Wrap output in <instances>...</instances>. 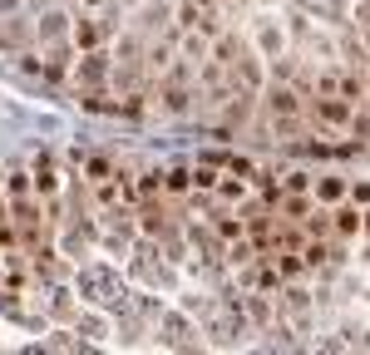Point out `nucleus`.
I'll return each instance as SVG.
<instances>
[{
  "label": "nucleus",
  "instance_id": "b1692460",
  "mask_svg": "<svg viewBox=\"0 0 370 355\" xmlns=\"http://www.w3.org/2000/svg\"><path fill=\"white\" fill-rule=\"evenodd\" d=\"M346 198H351V203H360V207H365V203H370V183H355V188H351V193H346Z\"/></svg>",
  "mask_w": 370,
  "mask_h": 355
},
{
  "label": "nucleus",
  "instance_id": "bb28decb",
  "mask_svg": "<svg viewBox=\"0 0 370 355\" xmlns=\"http://www.w3.org/2000/svg\"><path fill=\"white\" fill-rule=\"evenodd\" d=\"M0 10H15V0H0Z\"/></svg>",
  "mask_w": 370,
  "mask_h": 355
},
{
  "label": "nucleus",
  "instance_id": "9d476101",
  "mask_svg": "<svg viewBox=\"0 0 370 355\" xmlns=\"http://www.w3.org/2000/svg\"><path fill=\"white\" fill-rule=\"evenodd\" d=\"M158 193H163V173H143V178H138V198L148 203V198H158Z\"/></svg>",
  "mask_w": 370,
  "mask_h": 355
},
{
  "label": "nucleus",
  "instance_id": "9b49d317",
  "mask_svg": "<svg viewBox=\"0 0 370 355\" xmlns=\"http://www.w3.org/2000/svg\"><path fill=\"white\" fill-rule=\"evenodd\" d=\"M346 134H351L355 143H365V139H370V113H351V124H346Z\"/></svg>",
  "mask_w": 370,
  "mask_h": 355
},
{
  "label": "nucleus",
  "instance_id": "ddd939ff",
  "mask_svg": "<svg viewBox=\"0 0 370 355\" xmlns=\"http://www.w3.org/2000/svg\"><path fill=\"white\" fill-rule=\"evenodd\" d=\"M183 59H198V65H202V59H207V40H202V35H188V45H183Z\"/></svg>",
  "mask_w": 370,
  "mask_h": 355
},
{
  "label": "nucleus",
  "instance_id": "6ab92c4d",
  "mask_svg": "<svg viewBox=\"0 0 370 355\" xmlns=\"http://www.w3.org/2000/svg\"><path fill=\"white\" fill-rule=\"evenodd\" d=\"M306 188H311L306 173H287V183H282V193H306Z\"/></svg>",
  "mask_w": 370,
  "mask_h": 355
},
{
  "label": "nucleus",
  "instance_id": "f8f14e48",
  "mask_svg": "<svg viewBox=\"0 0 370 355\" xmlns=\"http://www.w3.org/2000/svg\"><path fill=\"white\" fill-rule=\"evenodd\" d=\"M301 222H306L311 237H326V232H331V212H321V207H316V217H301Z\"/></svg>",
  "mask_w": 370,
  "mask_h": 355
},
{
  "label": "nucleus",
  "instance_id": "2eb2a0df",
  "mask_svg": "<svg viewBox=\"0 0 370 355\" xmlns=\"http://www.w3.org/2000/svg\"><path fill=\"white\" fill-rule=\"evenodd\" d=\"M193 188L213 193V188H218V173H213V168H193Z\"/></svg>",
  "mask_w": 370,
  "mask_h": 355
},
{
  "label": "nucleus",
  "instance_id": "4468645a",
  "mask_svg": "<svg viewBox=\"0 0 370 355\" xmlns=\"http://www.w3.org/2000/svg\"><path fill=\"white\" fill-rule=\"evenodd\" d=\"M84 173H89V183H104V178H109L114 168H109V158H89V163H84Z\"/></svg>",
  "mask_w": 370,
  "mask_h": 355
},
{
  "label": "nucleus",
  "instance_id": "7ed1b4c3",
  "mask_svg": "<svg viewBox=\"0 0 370 355\" xmlns=\"http://www.w3.org/2000/svg\"><path fill=\"white\" fill-rule=\"evenodd\" d=\"M30 183H35V193H40V198H55L60 173H55V158H49V153H40V158L30 163Z\"/></svg>",
  "mask_w": 370,
  "mask_h": 355
},
{
  "label": "nucleus",
  "instance_id": "39448f33",
  "mask_svg": "<svg viewBox=\"0 0 370 355\" xmlns=\"http://www.w3.org/2000/svg\"><path fill=\"white\" fill-rule=\"evenodd\" d=\"M104 74H109V54L84 49V59H79V84H99Z\"/></svg>",
  "mask_w": 370,
  "mask_h": 355
},
{
  "label": "nucleus",
  "instance_id": "f03ea898",
  "mask_svg": "<svg viewBox=\"0 0 370 355\" xmlns=\"http://www.w3.org/2000/svg\"><path fill=\"white\" fill-rule=\"evenodd\" d=\"M351 113H355V104L341 99V94H316V99H311V118H321L326 129H346Z\"/></svg>",
  "mask_w": 370,
  "mask_h": 355
},
{
  "label": "nucleus",
  "instance_id": "a211bd4d",
  "mask_svg": "<svg viewBox=\"0 0 370 355\" xmlns=\"http://www.w3.org/2000/svg\"><path fill=\"white\" fill-rule=\"evenodd\" d=\"M316 94H341V74H336V70H326L321 79H316Z\"/></svg>",
  "mask_w": 370,
  "mask_h": 355
},
{
  "label": "nucleus",
  "instance_id": "423d86ee",
  "mask_svg": "<svg viewBox=\"0 0 370 355\" xmlns=\"http://www.w3.org/2000/svg\"><path fill=\"white\" fill-rule=\"evenodd\" d=\"M331 227H336L341 237H355V232L365 227V212H360V203H351V207H336V212H331Z\"/></svg>",
  "mask_w": 370,
  "mask_h": 355
},
{
  "label": "nucleus",
  "instance_id": "20e7f679",
  "mask_svg": "<svg viewBox=\"0 0 370 355\" xmlns=\"http://www.w3.org/2000/svg\"><path fill=\"white\" fill-rule=\"evenodd\" d=\"M99 40H104V25H99L94 15H79L74 30H70V45H74V49H99Z\"/></svg>",
  "mask_w": 370,
  "mask_h": 355
},
{
  "label": "nucleus",
  "instance_id": "f3484780",
  "mask_svg": "<svg viewBox=\"0 0 370 355\" xmlns=\"http://www.w3.org/2000/svg\"><path fill=\"white\" fill-rule=\"evenodd\" d=\"M218 232L227 237V242H237V237L247 232V222H242V217H237V222H232V217H218Z\"/></svg>",
  "mask_w": 370,
  "mask_h": 355
},
{
  "label": "nucleus",
  "instance_id": "393cba45",
  "mask_svg": "<svg viewBox=\"0 0 370 355\" xmlns=\"http://www.w3.org/2000/svg\"><path fill=\"white\" fill-rule=\"evenodd\" d=\"M193 6H198V10H213V6H218V0H193Z\"/></svg>",
  "mask_w": 370,
  "mask_h": 355
},
{
  "label": "nucleus",
  "instance_id": "5701e85b",
  "mask_svg": "<svg viewBox=\"0 0 370 355\" xmlns=\"http://www.w3.org/2000/svg\"><path fill=\"white\" fill-rule=\"evenodd\" d=\"M40 35H45V40H49V35H65V15H49V20H45V30H40Z\"/></svg>",
  "mask_w": 370,
  "mask_h": 355
},
{
  "label": "nucleus",
  "instance_id": "f257e3e1",
  "mask_svg": "<svg viewBox=\"0 0 370 355\" xmlns=\"http://www.w3.org/2000/svg\"><path fill=\"white\" fill-rule=\"evenodd\" d=\"M267 109H272V118H277L282 134H296V129H301V94H296V89L272 84V89H267Z\"/></svg>",
  "mask_w": 370,
  "mask_h": 355
},
{
  "label": "nucleus",
  "instance_id": "a878e982",
  "mask_svg": "<svg viewBox=\"0 0 370 355\" xmlns=\"http://www.w3.org/2000/svg\"><path fill=\"white\" fill-rule=\"evenodd\" d=\"M99 6H104V0H84V10H99Z\"/></svg>",
  "mask_w": 370,
  "mask_h": 355
},
{
  "label": "nucleus",
  "instance_id": "0eeeda50",
  "mask_svg": "<svg viewBox=\"0 0 370 355\" xmlns=\"http://www.w3.org/2000/svg\"><path fill=\"white\" fill-rule=\"evenodd\" d=\"M311 193H316V203H341L346 193H351V183H346V178H316V183H311Z\"/></svg>",
  "mask_w": 370,
  "mask_h": 355
},
{
  "label": "nucleus",
  "instance_id": "aec40b11",
  "mask_svg": "<svg viewBox=\"0 0 370 355\" xmlns=\"http://www.w3.org/2000/svg\"><path fill=\"white\" fill-rule=\"evenodd\" d=\"M30 188H35V183H30V178H25V173H10V198H15V203H20V198H25Z\"/></svg>",
  "mask_w": 370,
  "mask_h": 355
},
{
  "label": "nucleus",
  "instance_id": "cd10ccee",
  "mask_svg": "<svg viewBox=\"0 0 370 355\" xmlns=\"http://www.w3.org/2000/svg\"><path fill=\"white\" fill-rule=\"evenodd\" d=\"M365 232H370V212H365Z\"/></svg>",
  "mask_w": 370,
  "mask_h": 355
},
{
  "label": "nucleus",
  "instance_id": "6e6552de",
  "mask_svg": "<svg viewBox=\"0 0 370 355\" xmlns=\"http://www.w3.org/2000/svg\"><path fill=\"white\" fill-rule=\"evenodd\" d=\"M188 188H193V173H188V168H168V173H163V193L178 198V193H188Z\"/></svg>",
  "mask_w": 370,
  "mask_h": 355
},
{
  "label": "nucleus",
  "instance_id": "dca6fc26",
  "mask_svg": "<svg viewBox=\"0 0 370 355\" xmlns=\"http://www.w3.org/2000/svg\"><path fill=\"white\" fill-rule=\"evenodd\" d=\"M232 178H237V173H232ZM213 193L232 203V198H242V193H247V183H242V178H237V183H223V178H218V188H213Z\"/></svg>",
  "mask_w": 370,
  "mask_h": 355
},
{
  "label": "nucleus",
  "instance_id": "1a4fd4ad",
  "mask_svg": "<svg viewBox=\"0 0 370 355\" xmlns=\"http://www.w3.org/2000/svg\"><path fill=\"white\" fill-rule=\"evenodd\" d=\"M257 40H262V54H267V59H277V54H282V30H277V25H262V30H257Z\"/></svg>",
  "mask_w": 370,
  "mask_h": 355
},
{
  "label": "nucleus",
  "instance_id": "412c9836",
  "mask_svg": "<svg viewBox=\"0 0 370 355\" xmlns=\"http://www.w3.org/2000/svg\"><path fill=\"white\" fill-rule=\"evenodd\" d=\"M227 257H232L237 267H247V262H252V242H242V237H237V247H232Z\"/></svg>",
  "mask_w": 370,
  "mask_h": 355
},
{
  "label": "nucleus",
  "instance_id": "4be33fe9",
  "mask_svg": "<svg viewBox=\"0 0 370 355\" xmlns=\"http://www.w3.org/2000/svg\"><path fill=\"white\" fill-rule=\"evenodd\" d=\"M301 262H306V267H316V262H326V247H321V242H311V247L301 252Z\"/></svg>",
  "mask_w": 370,
  "mask_h": 355
}]
</instances>
